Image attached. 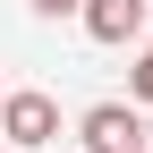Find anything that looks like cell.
Masks as SVG:
<instances>
[{
  "label": "cell",
  "instance_id": "8992f818",
  "mask_svg": "<svg viewBox=\"0 0 153 153\" xmlns=\"http://www.w3.org/2000/svg\"><path fill=\"white\" fill-rule=\"evenodd\" d=\"M0 102H9V85H0Z\"/></svg>",
  "mask_w": 153,
  "mask_h": 153
},
{
  "label": "cell",
  "instance_id": "7a4b0ae2",
  "mask_svg": "<svg viewBox=\"0 0 153 153\" xmlns=\"http://www.w3.org/2000/svg\"><path fill=\"white\" fill-rule=\"evenodd\" d=\"M76 145L85 153H136L145 145V102H94L76 119Z\"/></svg>",
  "mask_w": 153,
  "mask_h": 153
},
{
  "label": "cell",
  "instance_id": "5b68a950",
  "mask_svg": "<svg viewBox=\"0 0 153 153\" xmlns=\"http://www.w3.org/2000/svg\"><path fill=\"white\" fill-rule=\"evenodd\" d=\"M34 17H85V0H26Z\"/></svg>",
  "mask_w": 153,
  "mask_h": 153
},
{
  "label": "cell",
  "instance_id": "6da1fadb",
  "mask_svg": "<svg viewBox=\"0 0 153 153\" xmlns=\"http://www.w3.org/2000/svg\"><path fill=\"white\" fill-rule=\"evenodd\" d=\"M0 145H17V153L60 145V102H51V94H34V85H17L9 102H0Z\"/></svg>",
  "mask_w": 153,
  "mask_h": 153
},
{
  "label": "cell",
  "instance_id": "3957f363",
  "mask_svg": "<svg viewBox=\"0 0 153 153\" xmlns=\"http://www.w3.org/2000/svg\"><path fill=\"white\" fill-rule=\"evenodd\" d=\"M85 34L94 43H136L145 34V0H85Z\"/></svg>",
  "mask_w": 153,
  "mask_h": 153
},
{
  "label": "cell",
  "instance_id": "ba28073f",
  "mask_svg": "<svg viewBox=\"0 0 153 153\" xmlns=\"http://www.w3.org/2000/svg\"><path fill=\"white\" fill-rule=\"evenodd\" d=\"M136 153H153V145H136Z\"/></svg>",
  "mask_w": 153,
  "mask_h": 153
},
{
  "label": "cell",
  "instance_id": "277c9868",
  "mask_svg": "<svg viewBox=\"0 0 153 153\" xmlns=\"http://www.w3.org/2000/svg\"><path fill=\"white\" fill-rule=\"evenodd\" d=\"M128 102H145V111H153V43L136 51V68H128Z\"/></svg>",
  "mask_w": 153,
  "mask_h": 153
},
{
  "label": "cell",
  "instance_id": "52a82bcc",
  "mask_svg": "<svg viewBox=\"0 0 153 153\" xmlns=\"http://www.w3.org/2000/svg\"><path fill=\"white\" fill-rule=\"evenodd\" d=\"M0 153H17V145H0Z\"/></svg>",
  "mask_w": 153,
  "mask_h": 153
}]
</instances>
